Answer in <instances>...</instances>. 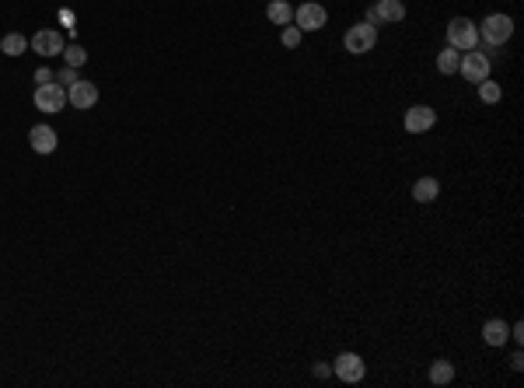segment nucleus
Instances as JSON below:
<instances>
[{
  "label": "nucleus",
  "instance_id": "1",
  "mask_svg": "<svg viewBox=\"0 0 524 388\" xmlns=\"http://www.w3.org/2000/svg\"><path fill=\"white\" fill-rule=\"evenodd\" d=\"M447 45H454L458 53H469L479 45V28L469 18H451L447 21Z\"/></svg>",
  "mask_w": 524,
  "mask_h": 388
},
{
  "label": "nucleus",
  "instance_id": "2",
  "mask_svg": "<svg viewBox=\"0 0 524 388\" xmlns=\"http://www.w3.org/2000/svg\"><path fill=\"white\" fill-rule=\"evenodd\" d=\"M510 36H514V18L510 14H489L479 25V39L486 45H503L510 43Z\"/></svg>",
  "mask_w": 524,
  "mask_h": 388
},
{
  "label": "nucleus",
  "instance_id": "3",
  "mask_svg": "<svg viewBox=\"0 0 524 388\" xmlns=\"http://www.w3.org/2000/svg\"><path fill=\"white\" fill-rule=\"evenodd\" d=\"M489 70H493V60L479 53V49H469V53H461V63H458V74L469 81V85H479L489 77Z\"/></svg>",
  "mask_w": 524,
  "mask_h": 388
},
{
  "label": "nucleus",
  "instance_id": "4",
  "mask_svg": "<svg viewBox=\"0 0 524 388\" xmlns=\"http://www.w3.org/2000/svg\"><path fill=\"white\" fill-rule=\"evenodd\" d=\"M405 18V4L402 0H374L370 7H367V14H363V21L367 25H395V21H402Z\"/></svg>",
  "mask_w": 524,
  "mask_h": 388
},
{
  "label": "nucleus",
  "instance_id": "5",
  "mask_svg": "<svg viewBox=\"0 0 524 388\" xmlns=\"http://www.w3.org/2000/svg\"><path fill=\"white\" fill-rule=\"evenodd\" d=\"M32 102H36V109L46 112V116H56V112H63L67 109V87H60L56 81L53 85H39L36 87V95H32Z\"/></svg>",
  "mask_w": 524,
  "mask_h": 388
},
{
  "label": "nucleus",
  "instance_id": "6",
  "mask_svg": "<svg viewBox=\"0 0 524 388\" xmlns=\"http://www.w3.org/2000/svg\"><path fill=\"white\" fill-rule=\"evenodd\" d=\"M346 53H353V56H363V53H370L374 45H378V28L374 25H367V21H357L353 28H346Z\"/></svg>",
  "mask_w": 524,
  "mask_h": 388
},
{
  "label": "nucleus",
  "instance_id": "7",
  "mask_svg": "<svg viewBox=\"0 0 524 388\" xmlns=\"http://www.w3.org/2000/svg\"><path fill=\"white\" fill-rule=\"evenodd\" d=\"M332 374L339 382H346V385H357V382H363V374H367V364H363L360 353H339L336 364H332Z\"/></svg>",
  "mask_w": 524,
  "mask_h": 388
},
{
  "label": "nucleus",
  "instance_id": "8",
  "mask_svg": "<svg viewBox=\"0 0 524 388\" xmlns=\"http://www.w3.org/2000/svg\"><path fill=\"white\" fill-rule=\"evenodd\" d=\"M294 21H297L301 32H319V28H325V21H328V11H325L322 4L308 0V4H301L294 11Z\"/></svg>",
  "mask_w": 524,
  "mask_h": 388
},
{
  "label": "nucleus",
  "instance_id": "9",
  "mask_svg": "<svg viewBox=\"0 0 524 388\" xmlns=\"http://www.w3.org/2000/svg\"><path fill=\"white\" fill-rule=\"evenodd\" d=\"M98 102V85H91V81H77V85L67 87V105H74V109H81V112H87L91 105Z\"/></svg>",
  "mask_w": 524,
  "mask_h": 388
},
{
  "label": "nucleus",
  "instance_id": "10",
  "mask_svg": "<svg viewBox=\"0 0 524 388\" xmlns=\"http://www.w3.org/2000/svg\"><path fill=\"white\" fill-rule=\"evenodd\" d=\"M28 45H32L39 56H60L67 43H63V36H60L56 28H39V32L32 36V43H28Z\"/></svg>",
  "mask_w": 524,
  "mask_h": 388
},
{
  "label": "nucleus",
  "instance_id": "11",
  "mask_svg": "<svg viewBox=\"0 0 524 388\" xmlns=\"http://www.w3.org/2000/svg\"><path fill=\"white\" fill-rule=\"evenodd\" d=\"M434 123H437V112H434L430 105H412V109H405V129H409V133H427Z\"/></svg>",
  "mask_w": 524,
  "mask_h": 388
},
{
  "label": "nucleus",
  "instance_id": "12",
  "mask_svg": "<svg viewBox=\"0 0 524 388\" xmlns=\"http://www.w3.org/2000/svg\"><path fill=\"white\" fill-rule=\"evenodd\" d=\"M28 144H32V151H36V154H53L60 140H56V129L46 126V123H39V126L28 129Z\"/></svg>",
  "mask_w": 524,
  "mask_h": 388
},
{
  "label": "nucleus",
  "instance_id": "13",
  "mask_svg": "<svg viewBox=\"0 0 524 388\" xmlns=\"http://www.w3.org/2000/svg\"><path fill=\"white\" fill-rule=\"evenodd\" d=\"M437 196H441V182H437V178L423 175V178L412 182V200H416V203H434Z\"/></svg>",
  "mask_w": 524,
  "mask_h": 388
},
{
  "label": "nucleus",
  "instance_id": "14",
  "mask_svg": "<svg viewBox=\"0 0 524 388\" xmlns=\"http://www.w3.org/2000/svg\"><path fill=\"white\" fill-rule=\"evenodd\" d=\"M483 340L489 346H503L507 340H510V325L503 322V318H489L483 325Z\"/></svg>",
  "mask_w": 524,
  "mask_h": 388
},
{
  "label": "nucleus",
  "instance_id": "15",
  "mask_svg": "<svg viewBox=\"0 0 524 388\" xmlns=\"http://www.w3.org/2000/svg\"><path fill=\"white\" fill-rule=\"evenodd\" d=\"M458 63H461V53H458L454 45H444L441 53H437V70L447 74V77H451V74H458Z\"/></svg>",
  "mask_w": 524,
  "mask_h": 388
},
{
  "label": "nucleus",
  "instance_id": "16",
  "mask_svg": "<svg viewBox=\"0 0 524 388\" xmlns=\"http://www.w3.org/2000/svg\"><path fill=\"white\" fill-rule=\"evenodd\" d=\"M266 14H269V21L273 25H290L294 21V7L287 4V0H269V7H266Z\"/></svg>",
  "mask_w": 524,
  "mask_h": 388
},
{
  "label": "nucleus",
  "instance_id": "17",
  "mask_svg": "<svg viewBox=\"0 0 524 388\" xmlns=\"http://www.w3.org/2000/svg\"><path fill=\"white\" fill-rule=\"evenodd\" d=\"M430 382H434V385H451V382H454V364H451V360H434V364H430Z\"/></svg>",
  "mask_w": 524,
  "mask_h": 388
},
{
  "label": "nucleus",
  "instance_id": "18",
  "mask_svg": "<svg viewBox=\"0 0 524 388\" xmlns=\"http://www.w3.org/2000/svg\"><path fill=\"white\" fill-rule=\"evenodd\" d=\"M0 49H4V56H21V53L28 49V39H25L21 32H7V36L0 39Z\"/></svg>",
  "mask_w": 524,
  "mask_h": 388
},
{
  "label": "nucleus",
  "instance_id": "19",
  "mask_svg": "<svg viewBox=\"0 0 524 388\" xmlns=\"http://www.w3.org/2000/svg\"><path fill=\"white\" fill-rule=\"evenodd\" d=\"M60 56H63V60H67V67H84V63H87V49H84V45H63V53H60Z\"/></svg>",
  "mask_w": 524,
  "mask_h": 388
},
{
  "label": "nucleus",
  "instance_id": "20",
  "mask_svg": "<svg viewBox=\"0 0 524 388\" xmlns=\"http://www.w3.org/2000/svg\"><path fill=\"white\" fill-rule=\"evenodd\" d=\"M500 95H503V87L496 85V81H489V77L479 81V98H483L486 105H496V102H500Z\"/></svg>",
  "mask_w": 524,
  "mask_h": 388
},
{
  "label": "nucleus",
  "instance_id": "21",
  "mask_svg": "<svg viewBox=\"0 0 524 388\" xmlns=\"http://www.w3.org/2000/svg\"><path fill=\"white\" fill-rule=\"evenodd\" d=\"M301 39H304V32H301L297 25H283V32H280V43L287 45V49H297V45H301Z\"/></svg>",
  "mask_w": 524,
  "mask_h": 388
},
{
  "label": "nucleus",
  "instance_id": "22",
  "mask_svg": "<svg viewBox=\"0 0 524 388\" xmlns=\"http://www.w3.org/2000/svg\"><path fill=\"white\" fill-rule=\"evenodd\" d=\"M81 77H77V67H63L60 74H56V85L60 87H70V85H77Z\"/></svg>",
  "mask_w": 524,
  "mask_h": 388
},
{
  "label": "nucleus",
  "instance_id": "23",
  "mask_svg": "<svg viewBox=\"0 0 524 388\" xmlns=\"http://www.w3.org/2000/svg\"><path fill=\"white\" fill-rule=\"evenodd\" d=\"M53 81H56V74H53L49 67H39V70H36V85H53Z\"/></svg>",
  "mask_w": 524,
  "mask_h": 388
},
{
  "label": "nucleus",
  "instance_id": "24",
  "mask_svg": "<svg viewBox=\"0 0 524 388\" xmlns=\"http://www.w3.org/2000/svg\"><path fill=\"white\" fill-rule=\"evenodd\" d=\"M510 340L524 343V325H521V322H518V325H510Z\"/></svg>",
  "mask_w": 524,
  "mask_h": 388
},
{
  "label": "nucleus",
  "instance_id": "25",
  "mask_svg": "<svg viewBox=\"0 0 524 388\" xmlns=\"http://www.w3.org/2000/svg\"><path fill=\"white\" fill-rule=\"evenodd\" d=\"M315 374H319V378H328V374H332V367H328V364H315Z\"/></svg>",
  "mask_w": 524,
  "mask_h": 388
},
{
  "label": "nucleus",
  "instance_id": "26",
  "mask_svg": "<svg viewBox=\"0 0 524 388\" xmlns=\"http://www.w3.org/2000/svg\"><path fill=\"white\" fill-rule=\"evenodd\" d=\"M510 367H514V371H521V367H524V357H521V353H514V357H510Z\"/></svg>",
  "mask_w": 524,
  "mask_h": 388
}]
</instances>
